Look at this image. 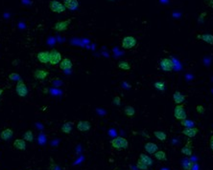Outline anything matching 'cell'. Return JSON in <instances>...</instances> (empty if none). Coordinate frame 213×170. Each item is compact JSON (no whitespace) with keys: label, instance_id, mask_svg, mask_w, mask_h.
<instances>
[{"label":"cell","instance_id":"9","mask_svg":"<svg viewBox=\"0 0 213 170\" xmlns=\"http://www.w3.org/2000/svg\"><path fill=\"white\" fill-rule=\"evenodd\" d=\"M33 76L37 80H44L49 76V71L46 69H36L33 73Z\"/></svg>","mask_w":213,"mask_h":170},{"label":"cell","instance_id":"42","mask_svg":"<svg viewBox=\"0 0 213 170\" xmlns=\"http://www.w3.org/2000/svg\"><path fill=\"white\" fill-rule=\"evenodd\" d=\"M27 170H32V169H27Z\"/></svg>","mask_w":213,"mask_h":170},{"label":"cell","instance_id":"2","mask_svg":"<svg viewBox=\"0 0 213 170\" xmlns=\"http://www.w3.org/2000/svg\"><path fill=\"white\" fill-rule=\"evenodd\" d=\"M137 44V40L136 38L133 37V35H127V37H123L122 42H121V46L125 50H132Z\"/></svg>","mask_w":213,"mask_h":170},{"label":"cell","instance_id":"8","mask_svg":"<svg viewBox=\"0 0 213 170\" xmlns=\"http://www.w3.org/2000/svg\"><path fill=\"white\" fill-rule=\"evenodd\" d=\"M71 23V19H66V20H62L58 21L57 23H55L53 29L57 32H65L68 29V27Z\"/></svg>","mask_w":213,"mask_h":170},{"label":"cell","instance_id":"33","mask_svg":"<svg viewBox=\"0 0 213 170\" xmlns=\"http://www.w3.org/2000/svg\"><path fill=\"white\" fill-rule=\"evenodd\" d=\"M112 102H113V104H114V105L119 106L120 104H121V97H118V96H115L114 97H113Z\"/></svg>","mask_w":213,"mask_h":170},{"label":"cell","instance_id":"34","mask_svg":"<svg viewBox=\"0 0 213 170\" xmlns=\"http://www.w3.org/2000/svg\"><path fill=\"white\" fill-rule=\"evenodd\" d=\"M189 123H190V122H189V120H187V119H184V120H181V124L182 126H184V127H190Z\"/></svg>","mask_w":213,"mask_h":170},{"label":"cell","instance_id":"28","mask_svg":"<svg viewBox=\"0 0 213 170\" xmlns=\"http://www.w3.org/2000/svg\"><path fill=\"white\" fill-rule=\"evenodd\" d=\"M193 166H194V162L191 161H184V162H182V165H181V167H182L183 170H192Z\"/></svg>","mask_w":213,"mask_h":170},{"label":"cell","instance_id":"20","mask_svg":"<svg viewBox=\"0 0 213 170\" xmlns=\"http://www.w3.org/2000/svg\"><path fill=\"white\" fill-rule=\"evenodd\" d=\"M181 151L183 155L188 156V157L192 155L193 154V146H192V144H191V141H188V143L181 148Z\"/></svg>","mask_w":213,"mask_h":170},{"label":"cell","instance_id":"12","mask_svg":"<svg viewBox=\"0 0 213 170\" xmlns=\"http://www.w3.org/2000/svg\"><path fill=\"white\" fill-rule=\"evenodd\" d=\"M91 128V124L88 120H80L77 123V129L80 132H88Z\"/></svg>","mask_w":213,"mask_h":170},{"label":"cell","instance_id":"31","mask_svg":"<svg viewBox=\"0 0 213 170\" xmlns=\"http://www.w3.org/2000/svg\"><path fill=\"white\" fill-rule=\"evenodd\" d=\"M8 79L10 80H12V81H18L19 80H21L20 76L18 74H17V73H11L9 75V76H8Z\"/></svg>","mask_w":213,"mask_h":170},{"label":"cell","instance_id":"25","mask_svg":"<svg viewBox=\"0 0 213 170\" xmlns=\"http://www.w3.org/2000/svg\"><path fill=\"white\" fill-rule=\"evenodd\" d=\"M154 136L160 141H165L167 140V135L163 131H155Z\"/></svg>","mask_w":213,"mask_h":170},{"label":"cell","instance_id":"16","mask_svg":"<svg viewBox=\"0 0 213 170\" xmlns=\"http://www.w3.org/2000/svg\"><path fill=\"white\" fill-rule=\"evenodd\" d=\"M185 98H186V97L179 91L175 92V93L173 94V100H174V102L176 103V105L182 104L184 102V101H185Z\"/></svg>","mask_w":213,"mask_h":170},{"label":"cell","instance_id":"41","mask_svg":"<svg viewBox=\"0 0 213 170\" xmlns=\"http://www.w3.org/2000/svg\"><path fill=\"white\" fill-rule=\"evenodd\" d=\"M113 170H118V169H117V168H115V169H113Z\"/></svg>","mask_w":213,"mask_h":170},{"label":"cell","instance_id":"21","mask_svg":"<svg viewBox=\"0 0 213 170\" xmlns=\"http://www.w3.org/2000/svg\"><path fill=\"white\" fill-rule=\"evenodd\" d=\"M141 161H143L144 164L148 166H152L153 164H154V161L153 159L150 157V156H148L146 154H140L139 155V158H138Z\"/></svg>","mask_w":213,"mask_h":170},{"label":"cell","instance_id":"26","mask_svg":"<svg viewBox=\"0 0 213 170\" xmlns=\"http://www.w3.org/2000/svg\"><path fill=\"white\" fill-rule=\"evenodd\" d=\"M34 133L33 131L31 130H28L24 133V135H23V140L25 141H29V143H32V141L34 140Z\"/></svg>","mask_w":213,"mask_h":170},{"label":"cell","instance_id":"13","mask_svg":"<svg viewBox=\"0 0 213 170\" xmlns=\"http://www.w3.org/2000/svg\"><path fill=\"white\" fill-rule=\"evenodd\" d=\"M59 67H60V69H62V70H63V71H67V70L72 69L73 63H72V61H71L70 58H62V61L60 62Z\"/></svg>","mask_w":213,"mask_h":170},{"label":"cell","instance_id":"38","mask_svg":"<svg viewBox=\"0 0 213 170\" xmlns=\"http://www.w3.org/2000/svg\"><path fill=\"white\" fill-rule=\"evenodd\" d=\"M4 94V89H2V88H0V97H2V95Z\"/></svg>","mask_w":213,"mask_h":170},{"label":"cell","instance_id":"3","mask_svg":"<svg viewBox=\"0 0 213 170\" xmlns=\"http://www.w3.org/2000/svg\"><path fill=\"white\" fill-rule=\"evenodd\" d=\"M174 117H175V119L177 120H180V122L187 119L186 111H185V109H184L182 104L175 106V108H174Z\"/></svg>","mask_w":213,"mask_h":170},{"label":"cell","instance_id":"15","mask_svg":"<svg viewBox=\"0 0 213 170\" xmlns=\"http://www.w3.org/2000/svg\"><path fill=\"white\" fill-rule=\"evenodd\" d=\"M144 149H145V151H146L148 154L154 155L155 152H157V151L159 150V147H158V145L155 144V143H152V141H149V143H147L144 145Z\"/></svg>","mask_w":213,"mask_h":170},{"label":"cell","instance_id":"6","mask_svg":"<svg viewBox=\"0 0 213 170\" xmlns=\"http://www.w3.org/2000/svg\"><path fill=\"white\" fill-rule=\"evenodd\" d=\"M159 67L163 72H171L175 67V64L170 58H163L159 62Z\"/></svg>","mask_w":213,"mask_h":170},{"label":"cell","instance_id":"18","mask_svg":"<svg viewBox=\"0 0 213 170\" xmlns=\"http://www.w3.org/2000/svg\"><path fill=\"white\" fill-rule=\"evenodd\" d=\"M13 131L11 128H6L0 133V139L3 140H9L10 139L13 138Z\"/></svg>","mask_w":213,"mask_h":170},{"label":"cell","instance_id":"24","mask_svg":"<svg viewBox=\"0 0 213 170\" xmlns=\"http://www.w3.org/2000/svg\"><path fill=\"white\" fill-rule=\"evenodd\" d=\"M124 113L127 117L133 118L134 116V114H136V110H134V107H133L132 105H127L124 109Z\"/></svg>","mask_w":213,"mask_h":170},{"label":"cell","instance_id":"7","mask_svg":"<svg viewBox=\"0 0 213 170\" xmlns=\"http://www.w3.org/2000/svg\"><path fill=\"white\" fill-rule=\"evenodd\" d=\"M50 52V56H49V64H51L53 66L60 64V62L62 61V54L58 50H53L49 51Z\"/></svg>","mask_w":213,"mask_h":170},{"label":"cell","instance_id":"17","mask_svg":"<svg viewBox=\"0 0 213 170\" xmlns=\"http://www.w3.org/2000/svg\"><path fill=\"white\" fill-rule=\"evenodd\" d=\"M197 38L203 40L205 43H207L209 45H213V34H198Z\"/></svg>","mask_w":213,"mask_h":170},{"label":"cell","instance_id":"35","mask_svg":"<svg viewBox=\"0 0 213 170\" xmlns=\"http://www.w3.org/2000/svg\"><path fill=\"white\" fill-rule=\"evenodd\" d=\"M205 16H207V12H202L201 15H200V17H199V19H198V21H199V22H202L203 19H204V17H205Z\"/></svg>","mask_w":213,"mask_h":170},{"label":"cell","instance_id":"1","mask_svg":"<svg viewBox=\"0 0 213 170\" xmlns=\"http://www.w3.org/2000/svg\"><path fill=\"white\" fill-rule=\"evenodd\" d=\"M110 144L112 148L115 150H125L129 147V141L124 137H116L110 140Z\"/></svg>","mask_w":213,"mask_h":170},{"label":"cell","instance_id":"4","mask_svg":"<svg viewBox=\"0 0 213 170\" xmlns=\"http://www.w3.org/2000/svg\"><path fill=\"white\" fill-rule=\"evenodd\" d=\"M16 92H17V94L20 97H25L28 96V93H29V90H28L27 85L25 84V82H24L22 80H19L18 81H17Z\"/></svg>","mask_w":213,"mask_h":170},{"label":"cell","instance_id":"11","mask_svg":"<svg viewBox=\"0 0 213 170\" xmlns=\"http://www.w3.org/2000/svg\"><path fill=\"white\" fill-rule=\"evenodd\" d=\"M49 56H50V52L42 51L37 54V59L42 64H47L49 63Z\"/></svg>","mask_w":213,"mask_h":170},{"label":"cell","instance_id":"40","mask_svg":"<svg viewBox=\"0 0 213 170\" xmlns=\"http://www.w3.org/2000/svg\"><path fill=\"white\" fill-rule=\"evenodd\" d=\"M109 1H115V0H109Z\"/></svg>","mask_w":213,"mask_h":170},{"label":"cell","instance_id":"10","mask_svg":"<svg viewBox=\"0 0 213 170\" xmlns=\"http://www.w3.org/2000/svg\"><path fill=\"white\" fill-rule=\"evenodd\" d=\"M62 4L65 5V9L69 11H75L79 7L78 0H62Z\"/></svg>","mask_w":213,"mask_h":170},{"label":"cell","instance_id":"32","mask_svg":"<svg viewBox=\"0 0 213 170\" xmlns=\"http://www.w3.org/2000/svg\"><path fill=\"white\" fill-rule=\"evenodd\" d=\"M196 111H197V113L198 114H204V113L205 112V108L204 107L203 105H197L196 106Z\"/></svg>","mask_w":213,"mask_h":170},{"label":"cell","instance_id":"14","mask_svg":"<svg viewBox=\"0 0 213 170\" xmlns=\"http://www.w3.org/2000/svg\"><path fill=\"white\" fill-rule=\"evenodd\" d=\"M199 132V129L196 127H185L182 130V134L184 136H186L187 138H194Z\"/></svg>","mask_w":213,"mask_h":170},{"label":"cell","instance_id":"30","mask_svg":"<svg viewBox=\"0 0 213 170\" xmlns=\"http://www.w3.org/2000/svg\"><path fill=\"white\" fill-rule=\"evenodd\" d=\"M136 168H137V169H139V170H148L149 166H148V165H146L143 161H141L138 159V160H137V161H136Z\"/></svg>","mask_w":213,"mask_h":170},{"label":"cell","instance_id":"36","mask_svg":"<svg viewBox=\"0 0 213 170\" xmlns=\"http://www.w3.org/2000/svg\"><path fill=\"white\" fill-rule=\"evenodd\" d=\"M204 4L213 9V0H204Z\"/></svg>","mask_w":213,"mask_h":170},{"label":"cell","instance_id":"23","mask_svg":"<svg viewBox=\"0 0 213 170\" xmlns=\"http://www.w3.org/2000/svg\"><path fill=\"white\" fill-rule=\"evenodd\" d=\"M154 156H155V159H157L158 161H164L167 160V155L163 150H158L154 154Z\"/></svg>","mask_w":213,"mask_h":170},{"label":"cell","instance_id":"19","mask_svg":"<svg viewBox=\"0 0 213 170\" xmlns=\"http://www.w3.org/2000/svg\"><path fill=\"white\" fill-rule=\"evenodd\" d=\"M13 145L17 150H21V151H22V150L26 149V141L23 139H17V140H15Z\"/></svg>","mask_w":213,"mask_h":170},{"label":"cell","instance_id":"27","mask_svg":"<svg viewBox=\"0 0 213 170\" xmlns=\"http://www.w3.org/2000/svg\"><path fill=\"white\" fill-rule=\"evenodd\" d=\"M118 68L123 70V71H129V70H131L132 66L128 61H120L118 63Z\"/></svg>","mask_w":213,"mask_h":170},{"label":"cell","instance_id":"37","mask_svg":"<svg viewBox=\"0 0 213 170\" xmlns=\"http://www.w3.org/2000/svg\"><path fill=\"white\" fill-rule=\"evenodd\" d=\"M209 146H210V149L213 152V135H211V137L209 139Z\"/></svg>","mask_w":213,"mask_h":170},{"label":"cell","instance_id":"22","mask_svg":"<svg viewBox=\"0 0 213 170\" xmlns=\"http://www.w3.org/2000/svg\"><path fill=\"white\" fill-rule=\"evenodd\" d=\"M72 128H73V122H66L62 125L61 130L63 134H70L72 132Z\"/></svg>","mask_w":213,"mask_h":170},{"label":"cell","instance_id":"39","mask_svg":"<svg viewBox=\"0 0 213 170\" xmlns=\"http://www.w3.org/2000/svg\"><path fill=\"white\" fill-rule=\"evenodd\" d=\"M43 92H44V93H47L48 90H47V89H44V90H43Z\"/></svg>","mask_w":213,"mask_h":170},{"label":"cell","instance_id":"5","mask_svg":"<svg viewBox=\"0 0 213 170\" xmlns=\"http://www.w3.org/2000/svg\"><path fill=\"white\" fill-rule=\"evenodd\" d=\"M49 9L51 12H56V13H62L65 12V7L62 4V2H60L58 0H51L49 2Z\"/></svg>","mask_w":213,"mask_h":170},{"label":"cell","instance_id":"29","mask_svg":"<svg viewBox=\"0 0 213 170\" xmlns=\"http://www.w3.org/2000/svg\"><path fill=\"white\" fill-rule=\"evenodd\" d=\"M154 86H155V88L157 89V90L161 91V92H163V91L165 90V83L163 82V81H157V82H155Z\"/></svg>","mask_w":213,"mask_h":170}]
</instances>
